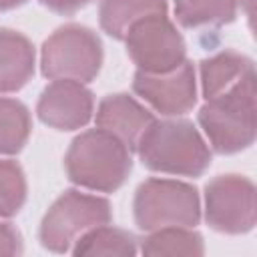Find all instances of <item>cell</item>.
<instances>
[{
  "label": "cell",
  "instance_id": "8992f818",
  "mask_svg": "<svg viewBox=\"0 0 257 257\" xmlns=\"http://www.w3.org/2000/svg\"><path fill=\"white\" fill-rule=\"evenodd\" d=\"M112 219L110 203L96 195L64 191L46 211L40 223V243L52 253H66L90 229Z\"/></svg>",
  "mask_w": 257,
  "mask_h": 257
},
{
  "label": "cell",
  "instance_id": "5b68a950",
  "mask_svg": "<svg viewBox=\"0 0 257 257\" xmlns=\"http://www.w3.org/2000/svg\"><path fill=\"white\" fill-rule=\"evenodd\" d=\"M102 64V42L94 30L82 24H64L42 44L40 68L50 80L90 82Z\"/></svg>",
  "mask_w": 257,
  "mask_h": 257
},
{
  "label": "cell",
  "instance_id": "7a4b0ae2",
  "mask_svg": "<svg viewBox=\"0 0 257 257\" xmlns=\"http://www.w3.org/2000/svg\"><path fill=\"white\" fill-rule=\"evenodd\" d=\"M68 179L84 189L112 193L133 171L131 149L106 131L92 128L80 133L64 157Z\"/></svg>",
  "mask_w": 257,
  "mask_h": 257
},
{
  "label": "cell",
  "instance_id": "9c48e42d",
  "mask_svg": "<svg viewBox=\"0 0 257 257\" xmlns=\"http://www.w3.org/2000/svg\"><path fill=\"white\" fill-rule=\"evenodd\" d=\"M133 90L165 116L185 114L197 102L195 68L189 60H183L177 68L161 74L137 70Z\"/></svg>",
  "mask_w": 257,
  "mask_h": 257
},
{
  "label": "cell",
  "instance_id": "277c9868",
  "mask_svg": "<svg viewBox=\"0 0 257 257\" xmlns=\"http://www.w3.org/2000/svg\"><path fill=\"white\" fill-rule=\"evenodd\" d=\"M133 213L137 227L147 233L163 227H195L201 221L199 191L183 181L147 179L135 193Z\"/></svg>",
  "mask_w": 257,
  "mask_h": 257
},
{
  "label": "cell",
  "instance_id": "44dd1931",
  "mask_svg": "<svg viewBox=\"0 0 257 257\" xmlns=\"http://www.w3.org/2000/svg\"><path fill=\"white\" fill-rule=\"evenodd\" d=\"M90 2L92 0H40L42 6H46L48 10H52L56 14H62V16L74 14L80 8H84L86 4H90Z\"/></svg>",
  "mask_w": 257,
  "mask_h": 257
},
{
  "label": "cell",
  "instance_id": "30bf717a",
  "mask_svg": "<svg viewBox=\"0 0 257 257\" xmlns=\"http://www.w3.org/2000/svg\"><path fill=\"white\" fill-rule=\"evenodd\" d=\"M94 112V96L78 80H54L50 82L38 98L36 114L38 118L56 131H76L82 128Z\"/></svg>",
  "mask_w": 257,
  "mask_h": 257
},
{
  "label": "cell",
  "instance_id": "52a82bcc",
  "mask_svg": "<svg viewBox=\"0 0 257 257\" xmlns=\"http://www.w3.org/2000/svg\"><path fill=\"white\" fill-rule=\"evenodd\" d=\"M122 40L131 60L143 72H169L187 60L185 38L167 14H151L135 22Z\"/></svg>",
  "mask_w": 257,
  "mask_h": 257
},
{
  "label": "cell",
  "instance_id": "8fae6325",
  "mask_svg": "<svg viewBox=\"0 0 257 257\" xmlns=\"http://www.w3.org/2000/svg\"><path fill=\"white\" fill-rule=\"evenodd\" d=\"M94 120H96V128L110 133L133 151L137 149L139 137L155 120V116L133 96L118 92V94H108L98 102Z\"/></svg>",
  "mask_w": 257,
  "mask_h": 257
},
{
  "label": "cell",
  "instance_id": "e0dca14e",
  "mask_svg": "<svg viewBox=\"0 0 257 257\" xmlns=\"http://www.w3.org/2000/svg\"><path fill=\"white\" fill-rule=\"evenodd\" d=\"M145 255H203V237L193 227H163L143 241Z\"/></svg>",
  "mask_w": 257,
  "mask_h": 257
},
{
  "label": "cell",
  "instance_id": "ffe728a7",
  "mask_svg": "<svg viewBox=\"0 0 257 257\" xmlns=\"http://www.w3.org/2000/svg\"><path fill=\"white\" fill-rule=\"evenodd\" d=\"M22 235L12 223L0 221V255H20Z\"/></svg>",
  "mask_w": 257,
  "mask_h": 257
},
{
  "label": "cell",
  "instance_id": "7402d4cb",
  "mask_svg": "<svg viewBox=\"0 0 257 257\" xmlns=\"http://www.w3.org/2000/svg\"><path fill=\"white\" fill-rule=\"evenodd\" d=\"M28 0H0V10H14L22 4H26Z\"/></svg>",
  "mask_w": 257,
  "mask_h": 257
},
{
  "label": "cell",
  "instance_id": "4fadbf2b",
  "mask_svg": "<svg viewBox=\"0 0 257 257\" xmlns=\"http://www.w3.org/2000/svg\"><path fill=\"white\" fill-rule=\"evenodd\" d=\"M201 90L205 100L223 94L243 78L255 74L253 60L235 50H223L211 58L201 60Z\"/></svg>",
  "mask_w": 257,
  "mask_h": 257
},
{
  "label": "cell",
  "instance_id": "6da1fadb",
  "mask_svg": "<svg viewBox=\"0 0 257 257\" xmlns=\"http://www.w3.org/2000/svg\"><path fill=\"white\" fill-rule=\"evenodd\" d=\"M135 151L147 169L165 175L201 177L211 165L205 139L185 118L153 120L139 137Z\"/></svg>",
  "mask_w": 257,
  "mask_h": 257
},
{
  "label": "cell",
  "instance_id": "7c38bea8",
  "mask_svg": "<svg viewBox=\"0 0 257 257\" xmlns=\"http://www.w3.org/2000/svg\"><path fill=\"white\" fill-rule=\"evenodd\" d=\"M34 46L16 30H0V94L18 92L34 74Z\"/></svg>",
  "mask_w": 257,
  "mask_h": 257
},
{
  "label": "cell",
  "instance_id": "ac0fdd59",
  "mask_svg": "<svg viewBox=\"0 0 257 257\" xmlns=\"http://www.w3.org/2000/svg\"><path fill=\"white\" fill-rule=\"evenodd\" d=\"M30 112L14 98L0 96V155H16L30 137Z\"/></svg>",
  "mask_w": 257,
  "mask_h": 257
},
{
  "label": "cell",
  "instance_id": "d6986e66",
  "mask_svg": "<svg viewBox=\"0 0 257 257\" xmlns=\"http://www.w3.org/2000/svg\"><path fill=\"white\" fill-rule=\"evenodd\" d=\"M26 177L16 161L0 159V217L16 215L26 203Z\"/></svg>",
  "mask_w": 257,
  "mask_h": 257
},
{
  "label": "cell",
  "instance_id": "ba28073f",
  "mask_svg": "<svg viewBox=\"0 0 257 257\" xmlns=\"http://www.w3.org/2000/svg\"><path fill=\"white\" fill-rule=\"evenodd\" d=\"M205 221L227 235L249 233L257 221L255 185L243 175H219L205 187Z\"/></svg>",
  "mask_w": 257,
  "mask_h": 257
},
{
  "label": "cell",
  "instance_id": "5bb4252c",
  "mask_svg": "<svg viewBox=\"0 0 257 257\" xmlns=\"http://www.w3.org/2000/svg\"><path fill=\"white\" fill-rule=\"evenodd\" d=\"M151 14H167V0H100L98 6L100 28L116 40H122L135 22Z\"/></svg>",
  "mask_w": 257,
  "mask_h": 257
},
{
  "label": "cell",
  "instance_id": "3957f363",
  "mask_svg": "<svg viewBox=\"0 0 257 257\" xmlns=\"http://www.w3.org/2000/svg\"><path fill=\"white\" fill-rule=\"evenodd\" d=\"M199 124L219 155H235L255 141V74L243 78L223 94L205 100Z\"/></svg>",
  "mask_w": 257,
  "mask_h": 257
},
{
  "label": "cell",
  "instance_id": "9a60e30c",
  "mask_svg": "<svg viewBox=\"0 0 257 257\" xmlns=\"http://www.w3.org/2000/svg\"><path fill=\"white\" fill-rule=\"evenodd\" d=\"M70 251L76 257H133L137 253V239L128 231L108 227L106 223L86 231Z\"/></svg>",
  "mask_w": 257,
  "mask_h": 257
},
{
  "label": "cell",
  "instance_id": "2e32d148",
  "mask_svg": "<svg viewBox=\"0 0 257 257\" xmlns=\"http://www.w3.org/2000/svg\"><path fill=\"white\" fill-rule=\"evenodd\" d=\"M177 22L185 28H213L235 20L239 0H173Z\"/></svg>",
  "mask_w": 257,
  "mask_h": 257
}]
</instances>
